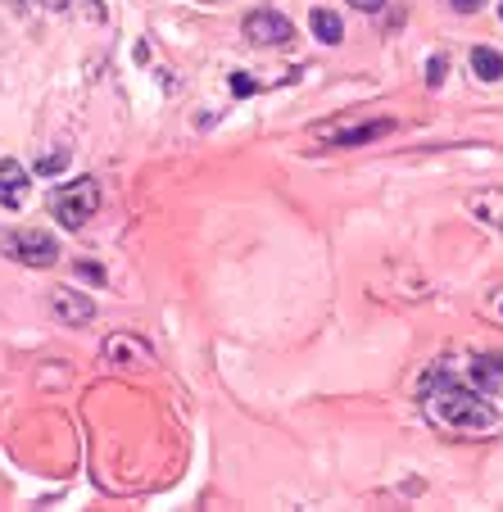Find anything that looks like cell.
I'll return each mask as SVG.
<instances>
[{"instance_id": "17", "label": "cell", "mask_w": 503, "mask_h": 512, "mask_svg": "<svg viewBox=\"0 0 503 512\" xmlns=\"http://www.w3.org/2000/svg\"><path fill=\"white\" fill-rule=\"evenodd\" d=\"M59 168H64V155H50L37 164V173H59Z\"/></svg>"}, {"instance_id": "13", "label": "cell", "mask_w": 503, "mask_h": 512, "mask_svg": "<svg viewBox=\"0 0 503 512\" xmlns=\"http://www.w3.org/2000/svg\"><path fill=\"white\" fill-rule=\"evenodd\" d=\"M476 313H481L485 322H494V327H503V281H494V286L481 290V300H476Z\"/></svg>"}, {"instance_id": "12", "label": "cell", "mask_w": 503, "mask_h": 512, "mask_svg": "<svg viewBox=\"0 0 503 512\" xmlns=\"http://www.w3.org/2000/svg\"><path fill=\"white\" fill-rule=\"evenodd\" d=\"M472 73L481 82H503V55L490 46H472Z\"/></svg>"}, {"instance_id": "11", "label": "cell", "mask_w": 503, "mask_h": 512, "mask_svg": "<svg viewBox=\"0 0 503 512\" xmlns=\"http://www.w3.org/2000/svg\"><path fill=\"white\" fill-rule=\"evenodd\" d=\"M309 28L322 46H340V41H345V23H340V14H331V10H313Z\"/></svg>"}, {"instance_id": "8", "label": "cell", "mask_w": 503, "mask_h": 512, "mask_svg": "<svg viewBox=\"0 0 503 512\" xmlns=\"http://www.w3.org/2000/svg\"><path fill=\"white\" fill-rule=\"evenodd\" d=\"M472 386L481 390V395L503 413V354L476 358V363H472Z\"/></svg>"}, {"instance_id": "5", "label": "cell", "mask_w": 503, "mask_h": 512, "mask_svg": "<svg viewBox=\"0 0 503 512\" xmlns=\"http://www.w3.org/2000/svg\"><path fill=\"white\" fill-rule=\"evenodd\" d=\"M241 32H245V41H254V46H286V41H295V23L286 19V14H277V10L245 14Z\"/></svg>"}, {"instance_id": "4", "label": "cell", "mask_w": 503, "mask_h": 512, "mask_svg": "<svg viewBox=\"0 0 503 512\" xmlns=\"http://www.w3.org/2000/svg\"><path fill=\"white\" fill-rule=\"evenodd\" d=\"M100 358H105L109 368L136 372V368H146L150 358H155V349H150L141 336H132V331H114V336H109L105 345H100Z\"/></svg>"}, {"instance_id": "10", "label": "cell", "mask_w": 503, "mask_h": 512, "mask_svg": "<svg viewBox=\"0 0 503 512\" xmlns=\"http://www.w3.org/2000/svg\"><path fill=\"white\" fill-rule=\"evenodd\" d=\"M386 132H395V123H390V118H377V123H363V127H345V132H327V127H322L318 136L327 145L349 150V145H368V141H377V136H386Z\"/></svg>"}, {"instance_id": "2", "label": "cell", "mask_w": 503, "mask_h": 512, "mask_svg": "<svg viewBox=\"0 0 503 512\" xmlns=\"http://www.w3.org/2000/svg\"><path fill=\"white\" fill-rule=\"evenodd\" d=\"M50 209H55L59 227L82 232V227L96 218V209H100V182H96V177H73L68 186H59V191H55Z\"/></svg>"}, {"instance_id": "20", "label": "cell", "mask_w": 503, "mask_h": 512, "mask_svg": "<svg viewBox=\"0 0 503 512\" xmlns=\"http://www.w3.org/2000/svg\"><path fill=\"white\" fill-rule=\"evenodd\" d=\"M499 19H503V5H499Z\"/></svg>"}, {"instance_id": "1", "label": "cell", "mask_w": 503, "mask_h": 512, "mask_svg": "<svg viewBox=\"0 0 503 512\" xmlns=\"http://www.w3.org/2000/svg\"><path fill=\"white\" fill-rule=\"evenodd\" d=\"M422 413L449 431L454 440H490L503 431V413L472 386V381H458L449 372H436L422 390Z\"/></svg>"}, {"instance_id": "7", "label": "cell", "mask_w": 503, "mask_h": 512, "mask_svg": "<svg viewBox=\"0 0 503 512\" xmlns=\"http://www.w3.org/2000/svg\"><path fill=\"white\" fill-rule=\"evenodd\" d=\"M32 191V173L19 159H0V209H23Z\"/></svg>"}, {"instance_id": "6", "label": "cell", "mask_w": 503, "mask_h": 512, "mask_svg": "<svg viewBox=\"0 0 503 512\" xmlns=\"http://www.w3.org/2000/svg\"><path fill=\"white\" fill-rule=\"evenodd\" d=\"M50 313H55V322H64V327H87V322L96 318V304H91V295H82V290H73V286H55L50 290Z\"/></svg>"}, {"instance_id": "19", "label": "cell", "mask_w": 503, "mask_h": 512, "mask_svg": "<svg viewBox=\"0 0 503 512\" xmlns=\"http://www.w3.org/2000/svg\"><path fill=\"white\" fill-rule=\"evenodd\" d=\"M41 5H46V10H64L68 0H41Z\"/></svg>"}, {"instance_id": "16", "label": "cell", "mask_w": 503, "mask_h": 512, "mask_svg": "<svg viewBox=\"0 0 503 512\" xmlns=\"http://www.w3.org/2000/svg\"><path fill=\"white\" fill-rule=\"evenodd\" d=\"M354 10H363V14H377V10H386V0H349Z\"/></svg>"}, {"instance_id": "3", "label": "cell", "mask_w": 503, "mask_h": 512, "mask_svg": "<svg viewBox=\"0 0 503 512\" xmlns=\"http://www.w3.org/2000/svg\"><path fill=\"white\" fill-rule=\"evenodd\" d=\"M0 254L14 259V263H28V268H55L59 241L50 232H37V227H19V232L0 236Z\"/></svg>"}, {"instance_id": "18", "label": "cell", "mask_w": 503, "mask_h": 512, "mask_svg": "<svg viewBox=\"0 0 503 512\" xmlns=\"http://www.w3.org/2000/svg\"><path fill=\"white\" fill-rule=\"evenodd\" d=\"M232 91H236V96H250V91H254V82L245 78V73H236V78H232Z\"/></svg>"}, {"instance_id": "15", "label": "cell", "mask_w": 503, "mask_h": 512, "mask_svg": "<svg viewBox=\"0 0 503 512\" xmlns=\"http://www.w3.org/2000/svg\"><path fill=\"white\" fill-rule=\"evenodd\" d=\"M449 5H454V14H476L485 0H449Z\"/></svg>"}, {"instance_id": "14", "label": "cell", "mask_w": 503, "mask_h": 512, "mask_svg": "<svg viewBox=\"0 0 503 512\" xmlns=\"http://www.w3.org/2000/svg\"><path fill=\"white\" fill-rule=\"evenodd\" d=\"M445 68H449L445 55H431V64H426V87H440V82H445Z\"/></svg>"}, {"instance_id": "9", "label": "cell", "mask_w": 503, "mask_h": 512, "mask_svg": "<svg viewBox=\"0 0 503 512\" xmlns=\"http://www.w3.org/2000/svg\"><path fill=\"white\" fill-rule=\"evenodd\" d=\"M467 213H472L476 223L494 227V232H503V186H485V191H472L467 195Z\"/></svg>"}]
</instances>
